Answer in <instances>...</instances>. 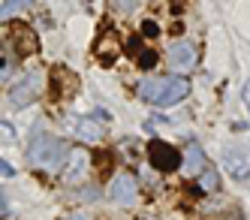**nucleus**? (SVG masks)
Returning <instances> with one entry per match:
<instances>
[{
	"instance_id": "nucleus-4",
	"label": "nucleus",
	"mask_w": 250,
	"mask_h": 220,
	"mask_svg": "<svg viewBox=\"0 0 250 220\" xmlns=\"http://www.w3.org/2000/svg\"><path fill=\"white\" fill-rule=\"evenodd\" d=\"M6 45L19 54V58H27V54H37L40 51V40L27 24L21 22H9L6 24Z\"/></svg>"
},
{
	"instance_id": "nucleus-9",
	"label": "nucleus",
	"mask_w": 250,
	"mask_h": 220,
	"mask_svg": "<svg viewBox=\"0 0 250 220\" xmlns=\"http://www.w3.org/2000/svg\"><path fill=\"white\" fill-rule=\"evenodd\" d=\"M169 66L178 72H187L196 66V45L193 43H175L169 48Z\"/></svg>"
},
{
	"instance_id": "nucleus-18",
	"label": "nucleus",
	"mask_w": 250,
	"mask_h": 220,
	"mask_svg": "<svg viewBox=\"0 0 250 220\" xmlns=\"http://www.w3.org/2000/svg\"><path fill=\"white\" fill-rule=\"evenodd\" d=\"M0 172H3V178H12V166L6 160H0Z\"/></svg>"
},
{
	"instance_id": "nucleus-20",
	"label": "nucleus",
	"mask_w": 250,
	"mask_h": 220,
	"mask_svg": "<svg viewBox=\"0 0 250 220\" xmlns=\"http://www.w3.org/2000/svg\"><path fill=\"white\" fill-rule=\"evenodd\" d=\"M66 220H87V214H82V211H76V214H69Z\"/></svg>"
},
{
	"instance_id": "nucleus-1",
	"label": "nucleus",
	"mask_w": 250,
	"mask_h": 220,
	"mask_svg": "<svg viewBox=\"0 0 250 220\" xmlns=\"http://www.w3.org/2000/svg\"><path fill=\"white\" fill-rule=\"evenodd\" d=\"M190 94V82L181 76H166V79H148L139 85V97L154 106H175Z\"/></svg>"
},
{
	"instance_id": "nucleus-10",
	"label": "nucleus",
	"mask_w": 250,
	"mask_h": 220,
	"mask_svg": "<svg viewBox=\"0 0 250 220\" xmlns=\"http://www.w3.org/2000/svg\"><path fill=\"white\" fill-rule=\"evenodd\" d=\"M69 124H73V127H76V133H79L82 139H87V142H97V139L103 136L100 124H97V121H91V118H73Z\"/></svg>"
},
{
	"instance_id": "nucleus-11",
	"label": "nucleus",
	"mask_w": 250,
	"mask_h": 220,
	"mask_svg": "<svg viewBox=\"0 0 250 220\" xmlns=\"http://www.w3.org/2000/svg\"><path fill=\"white\" fill-rule=\"evenodd\" d=\"M51 76H55V79H63V82H51V94H55V97H63V94H69V90H76V76H69L63 66H58Z\"/></svg>"
},
{
	"instance_id": "nucleus-14",
	"label": "nucleus",
	"mask_w": 250,
	"mask_h": 220,
	"mask_svg": "<svg viewBox=\"0 0 250 220\" xmlns=\"http://www.w3.org/2000/svg\"><path fill=\"white\" fill-rule=\"evenodd\" d=\"M199 187H202V190H217V187H220V178H217V172H211V169H202Z\"/></svg>"
},
{
	"instance_id": "nucleus-6",
	"label": "nucleus",
	"mask_w": 250,
	"mask_h": 220,
	"mask_svg": "<svg viewBox=\"0 0 250 220\" xmlns=\"http://www.w3.org/2000/svg\"><path fill=\"white\" fill-rule=\"evenodd\" d=\"M223 169L229 178L244 181L250 175V151L244 145H226L223 148Z\"/></svg>"
},
{
	"instance_id": "nucleus-5",
	"label": "nucleus",
	"mask_w": 250,
	"mask_h": 220,
	"mask_svg": "<svg viewBox=\"0 0 250 220\" xmlns=\"http://www.w3.org/2000/svg\"><path fill=\"white\" fill-rule=\"evenodd\" d=\"M148 160H151V166L160 169V172H175L178 166H181L184 154L178 151L175 145L163 142V139H151V145H148Z\"/></svg>"
},
{
	"instance_id": "nucleus-12",
	"label": "nucleus",
	"mask_w": 250,
	"mask_h": 220,
	"mask_svg": "<svg viewBox=\"0 0 250 220\" xmlns=\"http://www.w3.org/2000/svg\"><path fill=\"white\" fill-rule=\"evenodd\" d=\"M184 160H187V172L190 175H199L205 169V157H202V148L199 145H187V151H184Z\"/></svg>"
},
{
	"instance_id": "nucleus-2",
	"label": "nucleus",
	"mask_w": 250,
	"mask_h": 220,
	"mask_svg": "<svg viewBox=\"0 0 250 220\" xmlns=\"http://www.w3.org/2000/svg\"><path fill=\"white\" fill-rule=\"evenodd\" d=\"M66 154H69L66 145L61 139H55V136H45V133H40L27 148V157H30L33 166L48 169V172L61 169V163H66Z\"/></svg>"
},
{
	"instance_id": "nucleus-16",
	"label": "nucleus",
	"mask_w": 250,
	"mask_h": 220,
	"mask_svg": "<svg viewBox=\"0 0 250 220\" xmlns=\"http://www.w3.org/2000/svg\"><path fill=\"white\" fill-rule=\"evenodd\" d=\"M142 36H160L157 22H142Z\"/></svg>"
},
{
	"instance_id": "nucleus-8",
	"label": "nucleus",
	"mask_w": 250,
	"mask_h": 220,
	"mask_svg": "<svg viewBox=\"0 0 250 220\" xmlns=\"http://www.w3.org/2000/svg\"><path fill=\"white\" fill-rule=\"evenodd\" d=\"M109 196H112V202H118V205H133V202H136V196H139V184H136V178H133V175H127V172L115 175L112 187H109Z\"/></svg>"
},
{
	"instance_id": "nucleus-17",
	"label": "nucleus",
	"mask_w": 250,
	"mask_h": 220,
	"mask_svg": "<svg viewBox=\"0 0 250 220\" xmlns=\"http://www.w3.org/2000/svg\"><path fill=\"white\" fill-rule=\"evenodd\" d=\"M21 3H27V0H3V15H9L15 6H21Z\"/></svg>"
},
{
	"instance_id": "nucleus-3",
	"label": "nucleus",
	"mask_w": 250,
	"mask_h": 220,
	"mask_svg": "<svg viewBox=\"0 0 250 220\" xmlns=\"http://www.w3.org/2000/svg\"><path fill=\"white\" fill-rule=\"evenodd\" d=\"M45 76L40 69H30V72H24V76L15 82L12 88H9V103L15 106V109H24V106H30L33 100H37L40 94H42V88H45V82H42Z\"/></svg>"
},
{
	"instance_id": "nucleus-21",
	"label": "nucleus",
	"mask_w": 250,
	"mask_h": 220,
	"mask_svg": "<svg viewBox=\"0 0 250 220\" xmlns=\"http://www.w3.org/2000/svg\"><path fill=\"white\" fill-rule=\"evenodd\" d=\"M244 103H247V109H250V82L244 85Z\"/></svg>"
},
{
	"instance_id": "nucleus-15",
	"label": "nucleus",
	"mask_w": 250,
	"mask_h": 220,
	"mask_svg": "<svg viewBox=\"0 0 250 220\" xmlns=\"http://www.w3.org/2000/svg\"><path fill=\"white\" fill-rule=\"evenodd\" d=\"M139 3H142V0H115V6H118L121 12H133Z\"/></svg>"
},
{
	"instance_id": "nucleus-19",
	"label": "nucleus",
	"mask_w": 250,
	"mask_h": 220,
	"mask_svg": "<svg viewBox=\"0 0 250 220\" xmlns=\"http://www.w3.org/2000/svg\"><path fill=\"white\" fill-rule=\"evenodd\" d=\"M0 130H3V139H12V127L3 121V124H0Z\"/></svg>"
},
{
	"instance_id": "nucleus-7",
	"label": "nucleus",
	"mask_w": 250,
	"mask_h": 220,
	"mask_svg": "<svg viewBox=\"0 0 250 220\" xmlns=\"http://www.w3.org/2000/svg\"><path fill=\"white\" fill-rule=\"evenodd\" d=\"M87 172H91V154H87L84 148H69L63 172H61L63 181L66 184H82V181L87 178Z\"/></svg>"
},
{
	"instance_id": "nucleus-13",
	"label": "nucleus",
	"mask_w": 250,
	"mask_h": 220,
	"mask_svg": "<svg viewBox=\"0 0 250 220\" xmlns=\"http://www.w3.org/2000/svg\"><path fill=\"white\" fill-rule=\"evenodd\" d=\"M136 64H139L142 69H154V66H157V51H151V48L139 51V54H136Z\"/></svg>"
}]
</instances>
